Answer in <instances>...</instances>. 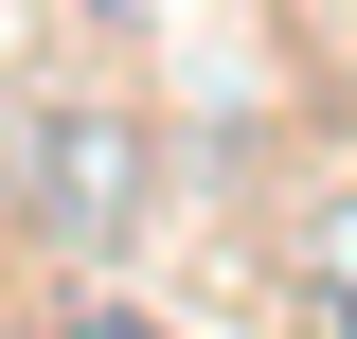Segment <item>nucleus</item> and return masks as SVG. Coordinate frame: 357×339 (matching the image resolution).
Returning <instances> with one entry per match:
<instances>
[{
	"label": "nucleus",
	"instance_id": "nucleus-1",
	"mask_svg": "<svg viewBox=\"0 0 357 339\" xmlns=\"http://www.w3.org/2000/svg\"><path fill=\"white\" fill-rule=\"evenodd\" d=\"M54 339H161V322H143V303H72Z\"/></svg>",
	"mask_w": 357,
	"mask_h": 339
}]
</instances>
